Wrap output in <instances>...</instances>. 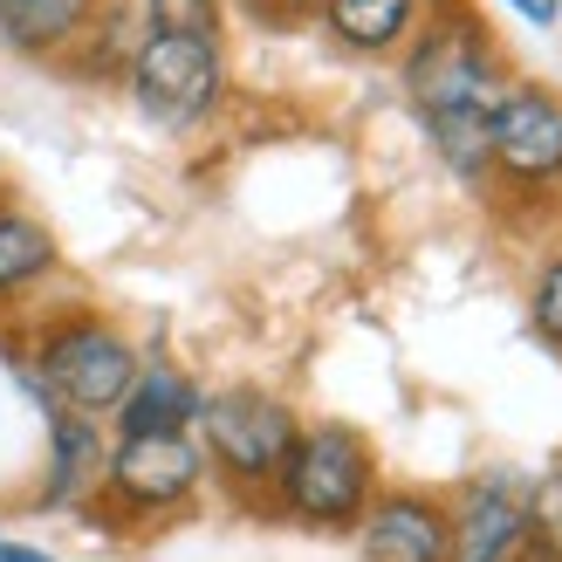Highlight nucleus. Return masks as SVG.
Here are the masks:
<instances>
[{"label": "nucleus", "instance_id": "7", "mask_svg": "<svg viewBox=\"0 0 562 562\" xmlns=\"http://www.w3.org/2000/svg\"><path fill=\"white\" fill-rule=\"evenodd\" d=\"M487 151L515 186H555L562 179V103L542 82H508L494 103Z\"/></svg>", "mask_w": 562, "mask_h": 562}, {"label": "nucleus", "instance_id": "12", "mask_svg": "<svg viewBox=\"0 0 562 562\" xmlns=\"http://www.w3.org/2000/svg\"><path fill=\"white\" fill-rule=\"evenodd\" d=\"M48 439H55V460H48V494L42 501L63 508V501H76L82 487H90V473H97V426L82 412L48 398Z\"/></svg>", "mask_w": 562, "mask_h": 562}, {"label": "nucleus", "instance_id": "16", "mask_svg": "<svg viewBox=\"0 0 562 562\" xmlns=\"http://www.w3.org/2000/svg\"><path fill=\"white\" fill-rule=\"evenodd\" d=\"M151 27H179V35H213L220 42V0H145Z\"/></svg>", "mask_w": 562, "mask_h": 562}, {"label": "nucleus", "instance_id": "6", "mask_svg": "<svg viewBox=\"0 0 562 562\" xmlns=\"http://www.w3.org/2000/svg\"><path fill=\"white\" fill-rule=\"evenodd\" d=\"M200 473L206 453L192 446V432H124L103 460V487L124 515H172L179 501H192Z\"/></svg>", "mask_w": 562, "mask_h": 562}, {"label": "nucleus", "instance_id": "2", "mask_svg": "<svg viewBox=\"0 0 562 562\" xmlns=\"http://www.w3.org/2000/svg\"><path fill=\"white\" fill-rule=\"evenodd\" d=\"M274 487H281V508L295 521L350 528L378 494V460L363 446V432H350V426H308V432H295Z\"/></svg>", "mask_w": 562, "mask_h": 562}, {"label": "nucleus", "instance_id": "17", "mask_svg": "<svg viewBox=\"0 0 562 562\" xmlns=\"http://www.w3.org/2000/svg\"><path fill=\"white\" fill-rule=\"evenodd\" d=\"M528 308H536V329H542L549 344L562 350V255L542 268V281H536V302H528Z\"/></svg>", "mask_w": 562, "mask_h": 562}, {"label": "nucleus", "instance_id": "1", "mask_svg": "<svg viewBox=\"0 0 562 562\" xmlns=\"http://www.w3.org/2000/svg\"><path fill=\"white\" fill-rule=\"evenodd\" d=\"M405 90L418 103V117H426L432 145L446 151V165L467 179H481L494 151H487V131H494V103H501V63L487 35L473 27L467 14H446L439 27H426L405 63Z\"/></svg>", "mask_w": 562, "mask_h": 562}, {"label": "nucleus", "instance_id": "19", "mask_svg": "<svg viewBox=\"0 0 562 562\" xmlns=\"http://www.w3.org/2000/svg\"><path fill=\"white\" fill-rule=\"evenodd\" d=\"M281 8H323V0H281Z\"/></svg>", "mask_w": 562, "mask_h": 562}, {"label": "nucleus", "instance_id": "8", "mask_svg": "<svg viewBox=\"0 0 562 562\" xmlns=\"http://www.w3.org/2000/svg\"><path fill=\"white\" fill-rule=\"evenodd\" d=\"M363 562H453V515L426 494H378L363 508Z\"/></svg>", "mask_w": 562, "mask_h": 562}, {"label": "nucleus", "instance_id": "13", "mask_svg": "<svg viewBox=\"0 0 562 562\" xmlns=\"http://www.w3.org/2000/svg\"><path fill=\"white\" fill-rule=\"evenodd\" d=\"M323 14H329V35L344 42V48L378 55L391 42H405L418 0H323Z\"/></svg>", "mask_w": 562, "mask_h": 562}, {"label": "nucleus", "instance_id": "4", "mask_svg": "<svg viewBox=\"0 0 562 562\" xmlns=\"http://www.w3.org/2000/svg\"><path fill=\"white\" fill-rule=\"evenodd\" d=\"M35 371H42V391H48L55 405L97 418V412H117L124 405V391H131V378L145 371V363H137V350L124 344L117 329H103V323H63L42 344Z\"/></svg>", "mask_w": 562, "mask_h": 562}, {"label": "nucleus", "instance_id": "14", "mask_svg": "<svg viewBox=\"0 0 562 562\" xmlns=\"http://www.w3.org/2000/svg\"><path fill=\"white\" fill-rule=\"evenodd\" d=\"M48 268H55V234L27 213H0V295H21Z\"/></svg>", "mask_w": 562, "mask_h": 562}, {"label": "nucleus", "instance_id": "15", "mask_svg": "<svg viewBox=\"0 0 562 562\" xmlns=\"http://www.w3.org/2000/svg\"><path fill=\"white\" fill-rule=\"evenodd\" d=\"M528 549L562 562V460L536 481V494H528Z\"/></svg>", "mask_w": 562, "mask_h": 562}, {"label": "nucleus", "instance_id": "11", "mask_svg": "<svg viewBox=\"0 0 562 562\" xmlns=\"http://www.w3.org/2000/svg\"><path fill=\"white\" fill-rule=\"evenodd\" d=\"M192 418H200V391H192L179 371H137L124 405H117L124 432H186Z\"/></svg>", "mask_w": 562, "mask_h": 562}, {"label": "nucleus", "instance_id": "10", "mask_svg": "<svg viewBox=\"0 0 562 562\" xmlns=\"http://www.w3.org/2000/svg\"><path fill=\"white\" fill-rule=\"evenodd\" d=\"M97 0H0V42L21 55H55L90 27Z\"/></svg>", "mask_w": 562, "mask_h": 562}, {"label": "nucleus", "instance_id": "5", "mask_svg": "<svg viewBox=\"0 0 562 562\" xmlns=\"http://www.w3.org/2000/svg\"><path fill=\"white\" fill-rule=\"evenodd\" d=\"M200 432H206V453L213 467L240 487H261L281 473L295 446V412L268 398V391H220V398H200Z\"/></svg>", "mask_w": 562, "mask_h": 562}, {"label": "nucleus", "instance_id": "9", "mask_svg": "<svg viewBox=\"0 0 562 562\" xmlns=\"http://www.w3.org/2000/svg\"><path fill=\"white\" fill-rule=\"evenodd\" d=\"M528 549V501L508 481H473L453 508V562H515Z\"/></svg>", "mask_w": 562, "mask_h": 562}, {"label": "nucleus", "instance_id": "18", "mask_svg": "<svg viewBox=\"0 0 562 562\" xmlns=\"http://www.w3.org/2000/svg\"><path fill=\"white\" fill-rule=\"evenodd\" d=\"M508 8H515L521 21H536V27H549V21L562 14V0H508Z\"/></svg>", "mask_w": 562, "mask_h": 562}, {"label": "nucleus", "instance_id": "3", "mask_svg": "<svg viewBox=\"0 0 562 562\" xmlns=\"http://www.w3.org/2000/svg\"><path fill=\"white\" fill-rule=\"evenodd\" d=\"M220 42L213 35H179V27H151L131 55V97L151 124L186 131L220 103Z\"/></svg>", "mask_w": 562, "mask_h": 562}]
</instances>
